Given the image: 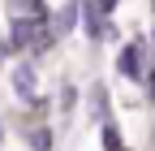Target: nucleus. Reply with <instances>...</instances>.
Listing matches in <instances>:
<instances>
[{
	"instance_id": "2",
	"label": "nucleus",
	"mask_w": 155,
	"mask_h": 151,
	"mask_svg": "<svg viewBox=\"0 0 155 151\" xmlns=\"http://www.w3.org/2000/svg\"><path fill=\"white\" fill-rule=\"evenodd\" d=\"M13 86H17V95H22V99H35V69L22 65V69L13 73Z\"/></svg>"
},
{
	"instance_id": "5",
	"label": "nucleus",
	"mask_w": 155,
	"mask_h": 151,
	"mask_svg": "<svg viewBox=\"0 0 155 151\" xmlns=\"http://www.w3.org/2000/svg\"><path fill=\"white\" fill-rule=\"evenodd\" d=\"M104 147H108V151H125V147H121V134H116L112 125H104Z\"/></svg>"
},
{
	"instance_id": "4",
	"label": "nucleus",
	"mask_w": 155,
	"mask_h": 151,
	"mask_svg": "<svg viewBox=\"0 0 155 151\" xmlns=\"http://www.w3.org/2000/svg\"><path fill=\"white\" fill-rule=\"evenodd\" d=\"M30 147L35 151H52V134H48V129H35V134H30Z\"/></svg>"
},
{
	"instance_id": "6",
	"label": "nucleus",
	"mask_w": 155,
	"mask_h": 151,
	"mask_svg": "<svg viewBox=\"0 0 155 151\" xmlns=\"http://www.w3.org/2000/svg\"><path fill=\"white\" fill-rule=\"evenodd\" d=\"M95 9H99V13H112V9H116V0H99Z\"/></svg>"
},
{
	"instance_id": "1",
	"label": "nucleus",
	"mask_w": 155,
	"mask_h": 151,
	"mask_svg": "<svg viewBox=\"0 0 155 151\" xmlns=\"http://www.w3.org/2000/svg\"><path fill=\"white\" fill-rule=\"evenodd\" d=\"M121 73L125 78H142V61H138V43H129L121 52Z\"/></svg>"
},
{
	"instance_id": "3",
	"label": "nucleus",
	"mask_w": 155,
	"mask_h": 151,
	"mask_svg": "<svg viewBox=\"0 0 155 151\" xmlns=\"http://www.w3.org/2000/svg\"><path fill=\"white\" fill-rule=\"evenodd\" d=\"M78 22V5H69V9H61V17H56V26H52V35H65L69 26Z\"/></svg>"
},
{
	"instance_id": "7",
	"label": "nucleus",
	"mask_w": 155,
	"mask_h": 151,
	"mask_svg": "<svg viewBox=\"0 0 155 151\" xmlns=\"http://www.w3.org/2000/svg\"><path fill=\"white\" fill-rule=\"evenodd\" d=\"M151 91H155V73H151Z\"/></svg>"
}]
</instances>
